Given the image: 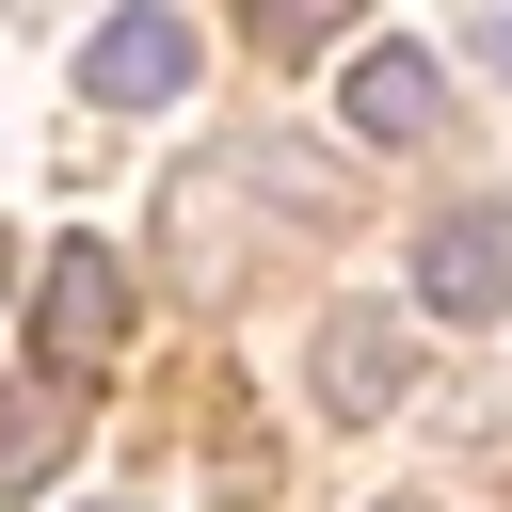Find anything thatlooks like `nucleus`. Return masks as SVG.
Segmentation results:
<instances>
[{"mask_svg": "<svg viewBox=\"0 0 512 512\" xmlns=\"http://www.w3.org/2000/svg\"><path fill=\"white\" fill-rule=\"evenodd\" d=\"M112 352H128V256L112 240H64L48 288H32V368L48 384H96Z\"/></svg>", "mask_w": 512, "mask_h": 512, "instance_id": "obj_1", "label": "nucleus"}, {"mask_svg": "<svg viewBox=\"0 0 512 512\" xmlns=\"http://www.w3.org/2000/svg\"><path fill=\"white\" fill-rule=\"evenodd\" d=\"M80 96H96V112H176V96H192V32H176L160 0L96 16V32H80Z\"/></svg>", "mask_w": 512, "mask_h": 512, "instance_id": "obj_2", "label": "nucleus"}, {"mask_svg": "<svg viewBox=\"0 0 512 512\" xmlns=\"http://www.w3.org/2000/svg\"><path fill=\"white\" fill-rule=\"evenodd\" d=\"M416 320H512V208H448L416 240Z\"/></svg>", "mask_w": 512, "mask_h": 512, "instance_id": "obj_3", "label": "nucleus"}, {"mask_svg": "<svg viewBox=\"0 0 512 512\" xmlns=\"http://www.w3.org/2000/svg\"><path fill=\"white\" fill-rule=\"evenodd\" d=\"M400 400H416V320L336 304L320 320V416H400Z\"/></svg>", "mask_w": 512, "mask_h": 512, "instance_id": "obj_4", "label": "nucleus"}, {"mask_svg": "<svg viewBox=\"0 0 512 512\" xmlns=\"http://www.w3.org/2000/svg\"><path fill=\"white\" fill-rule=\"evenodd\" d=\"M336 112H352V144H384V160H400V144H432V128H448V64H432V48H352Z\"/></svg>", "mask_w": 512, "mask_h": 512, "instance_id": "obj_5", "label": "nucleus"}, {"mask_svg": "<svg viewBox=\"0 0 512 512\" xmlns=\"http://www.w3.org/2000/svg\"><path fill=\"white\" fill-rule=\"evenodd\" d=\"M64 432H80V384H48V400H32L16 432H0V496H32V480L64 464Z\"/></svg>", "mask_w": 512, "mask_h": 512, "instance_id": "obj_6", "label": "nucleus"}, {"mask_svg": "<svg viewBox=\"0 0 512 512\" xmlns=\"http://www.w3.org/2000/svg\"><path fill=\"white\" fill-rule=\"evenodd\" d=\"M336 16H352V0H240L256 64H304V48H336Z\"/></svg>", "mask_w": 512, "mask_h": 512, "instance_id": "obj_7", "label": "nucleus"}, {"mask_svg": "<svg viewBox=\"0 0 512 512\" xmlns=\"http://www.w3.org/2000/svg\"><path fill=\"white\" fill-rule=\"evenodd\" d=\"M464 48H480V64L512 80V0H480V16H464Z\"/></svg>", "mask_w": 512, "mask_h": 512, "instance_id": "obj_8", "label": "nucleus"}, {"mask_svg": "<svg viewBox=\"0 0 512 512\" xmlns=\"http://www.w3.org/2000/svg\"><path fill=\"white\" fill-rule=\"evenodd\" d=\"M0 272H16V256H0Z\"/></svg>", "mask_w": 512, "mask_h": 512, "instance_id": "obj_9", "label": "nucleus"}]
</instances>
